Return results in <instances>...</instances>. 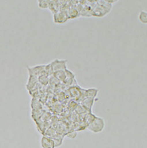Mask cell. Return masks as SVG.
Returning <instances> with one entry per match:
<instances>
[{
  "mask_svg": "<svg viewBox=\"0 0 147 148\" xmlns=\"http://www.w3.org/2000/svg\"><path fill=\"white\" fill-rule=\"evenodd\" d=\"M41 145L42 148H55V142L52 138L43 136L41 139Z\"/></svg>",
  "mask_w": 147,
  "mask_h": 148,
  "instance_id": "obj_5",
  "label": "cell"
},
{
  "mask_svg": "<svg viewBox=\"0 0 147 148\" xmlns=\"http://www.w3.org/2000/svg\"><path fill=\"white\" fill-rule=\"evenodd\" d=\"M54 23L55 24H63L68 21V18L65 11H58L53 14Z\"/></svg>",
  "mask_w": 147,
  "mask_h": 148,
  "instance_id": "obj_3",
  "label": "cell"
},
{
  "mask_svg": "<svg viewBox=\"0 0 147 148\" xmlns=\"http://www.w3.org/2000/svg\"><path fill=\"white\" fill-rule=\"evenodd\" d=\"M68 19H74L77 18V17L80 16V13L77 11V9L75 7H71L67 9L66 11Z\"/></svg>",
  "mask_w": 147,
  "mask_h": 148,
  "instance_id": "obj_6",
  "label": "cell"
},
{
  "mask_svg": "<svg viewBox=\"0 0 147 148\" xmlns=\"http://www.w3.org/2000/svg\"><path fill=\"white\" fill-rule=\"evenodd\" d=\"M105 128V121L101 117H95L94 120L90 123L88 129L94 133L101 132Z\"/></svg>",
  "mask_w": 147,
  "mask_h": 148,
  "instance_id": "obj_1",
  "label": "cell"
},
{
  "mask_svg": "<svg viewBox=\"0 0 147 148\" xmlns=\"http://www.w3.org/2000/svg\"><path fill=\"white\" fill-rule=\"evenodd\" d=\"M138 18L141 23L147 24V12L141 11L139 14Z\"/></svg>",
  "mask_w": 147,
  "mask_h": 148,
  "instance_id": "obj_10",
  "label": "cell"
},
{
  "mask_svg": "<svg viewBox=\"0 0 147 148\" xmlns=\"http://www.w3.org/2000/svg\"><path fill=\"white\" fill-rule=\"evenodd\" d=\"M51 72L54 73L57 71L67 70V60L56 59L50 64Z\"/></svg>",
  "mask_w": 147,
  "mask_h": 148,
  "instance_id": "obj_2",
  "label": "cell"
},
{
  "mask_svg": "<svg viewBox=\"0 0 147 148\" xmlns=\"http://www.w3.org/2000/svg\"><path fill=\"white\" fill-rule=\"evenodd\" d=\"M97 92L98 90L95 88H90V89H88L85 91V96L86 98H94L97 95Z\"/></svg>",
  "mask_w": 147,
  "mask_h": 148,
  "instance_id": "obj_9",
  "label": "cell"
},
{
  "mask_svg": "<svg viewBox=\"0 0 147 148\" xmlns=\"http://www.w3.org/2000/svg\"><path fill=\"white\" fill-rule=\"evenodd\" d=\"M93 103H94V98H86L85 99L83 100L82 106L83 107H84L85 109L89 110L92 108Z\"/></svg>",
  "mask_w": 147,
  "mask_h": 148,
  "instance_id": "obj_8",
  "label": "cell"
},
{
  "mask_svg": "<svg viewBox=\"0 0 147 148\" xmlns=\"http://www.w3.org/2000/svg\"><path fill=\"white\" fill-rule=\"evenodd\" d=\"M109 11H108L101 5H100L97 3V5L95 6L94 9L92 11V16H97V17H103L106 15L107 13H109Z\"/></svg>",
  "mask_w": 147,
  "mask_h": 148,
  "instance_id": "obj_4",
  "label": "cell"
},
{
  "mask_svg": "<svg viewBox=\"0 0 147 148\" xmlns=\"http://www.w3.org/2000/svg\"><path fill=\"white\" fill-rule=\"evenodd\" d=\"M29 72H31V74L33 75H39L41 73L45 72V66H38L35 67L31 68V70H29Z\"/></svg>",
  "mask_w": 147,
  "mask_h": 148,
  "instance_id": "obj_7",
  "label": "cell"
},
{
  "mask_svg": "<svg viewBox=\"0 0 147 148\" xmlns=\"http://www.w3.org/2000/svg\"><path fill=\"white\" fill-rule=\"evenodd\" d=\"M38 6L41 9H48L49 7V1L46 0L38 1Z\"/></svg>",
  "mask_w": 147,
  "mask_h": 148,
  "instance_id": "obj_11",
  "label": "cell"
}]
</instances>
